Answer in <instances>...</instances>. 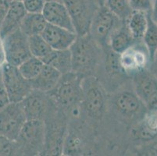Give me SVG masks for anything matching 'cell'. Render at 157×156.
Returning a JSON list of instances; mask_svg holds the SVG:
<instances>
[{"label":"cell","mask_w":157,"mask_h":156,"mask_svg":"<svg viewBox=\"0 0 157 156\" xmlns=\"http://www.w3.org/2000/svg\"><path fill=\"white\" fill-rule=\"evenodd\" d=\"M136 41L131 36L126 23L123 22L111 34L108 42V46L111 50L117 54H121L127 48Z\"/></svg>","instance_id":"d6986e66"},{"label":"cell","mask_w":157,"mask_h":156,"mask_svg":"<svg viewBox=\"0 0 157 156\" xmlns=\"http://www.w3.org/2000/svg\"><path fill=\"white\" fill-rule=\"evenodd\" d=\"M15 153H17V147L15 141L0 135V156L12 155Z\"/></svg>","instance_id":"83f0119b"},{"label":"cell","mask_w":157,"mask_h":156,"mask_svg":"<svg viewBox=\"0 0 157 156\" xmlns=\"http://www.w3.org/2000/svg\"><path fill=\"white\" fill-rule=\"evenodd\" d=\"M95 2L98 4V6H103L105 0H95Z\"/></svg>","instance_id":"8d00e7d4"},{"label":"cell","mask_w":157,"mask_h":156,"mask_svg":"<svg viewBox=\"0 0 157 156\" xmlns=\"http://www.w3.org/2000/svg\"><path fill=\"white\" fill-rule=\"evenodd\" d=\"M10 103V101L6 89L5 85H4L3 80H2V68H0V110L5 108Z\"/></svg>","instance_id":"4dcf8cb0"},{"label":"cell","mask_w":157,"mask_h":156,"mask_svg":"<svg viewBox=\"0 0 157 156\" xmlns=\"http://www.w3.org/2000/svg\"><path fill=\"white\" fill-rule=\"evenodd\" d=\"M24 6L27 13H42L45 6V0H24Z\"/></svg>","instance_id":"f1b7e54d"},{"label":"cell","mask_w":157,"mask_h":156,"mask_svg":"<svg viewBox=\"0 0 157 156\" xmlns=\"http://www.w3.org/2000/svg\"><path fill=\"white\" fill-rule=\"evenodd\" d=\"M123 22L105 6H100L92 18L88 34L98 46L105 47L111 34Z\"/></svg>","instance_id":"5b68a950"},{"label":"cell","mask_w":157,"mask_h":156,"mask_svg":"<svg viewBox=\"0 0 157 156\" xmlns=\"http://www.w3.org/2000/svg\"><path fill=\"white\" fill-rule=\"evenodd\" d=\"M27 117L21 102H10L0 110V135L16 141Z\"/></svg>","instance_id":"ba28073f"},{"label":"cell","mask_w":157,"mask_h":156,"mask_svg":"<svg viewBox=\"0 0 157 156\" xmlns=\"http://www.w3.org/2000/svg\"><path fill=\"white\" fill-rule=\"evenodd\" d=\"M6 63L19 67L22 63L31 56L28 45V37L18 29L3 38Z\"/></svg>","instance_id":"30bf717a"},{"label":"cell","mask_w":157,"mask_h":156,"mask_svg":"<svg viewBox=\"0 0 157 156\" xmlns=\"http://www.w3.org/2000/svg\"><path fill=\"white\" fill-rule=\"evenodd\" d=\"M51 98L47 93L32 89L21 101L27 120H44L50 113Z\"/></svg>","instance_id":"5bb4252c"},{"label":"cell","mask_w":157,"mask_h":156,"mask_svg":"<svg viewBox=\"0 0 157 156\" xmlns=\"http://www.w3.org/2000/svg\"><path fill=\"white\" fill-rule=\"evenodd\" d=\"M2 74L10 102H21L32 91L31 82L23 77L18 67L6 63L2 66Z\"/></svg>","instance_id":"52a82bcc"},{"label":"cell","mask_w":157,"mask_h":156,"mask_svg":"<svg viewBox=\"0 0 157 156\" xmlns=\"http://www.w3.org/2000/svg\"><path fill=\"white\" fill-rule=\"evenodd\" d=\"M135 134L138 138L145 141L152 139L157 135V108L145 112L135 130Z\"/></svg>","instance_id":"44dd1931"},{"label":"cell","mask_w":157,"mask_h":156,"mask_svg":"<svg viewBox=\"0 0 157 156\" xmlns=\"http://www.w3.org/2000/svg\"><path fill=\"white\" fill-rule=\"evenodd\" d=\"M13 1H19V2H23L24 0H13Z\"/></svg>","instance_id":"74e56055"},{"label":"cell","mask_w":157,"mask_h":156,"mask_svg":"<svg viewBox=\"0 0 157 156\" xmlns=\"http://www.w3.org/2000/svg\"><path fill=\"white\" fill-rule=\"evenodd\" d=\"M11 1L12 0H0V26L5 16L6 15Z\"/></svg>","instance_id":"1f68e13d"},{"label":"cell","mask_w":157,"mask_h":156,"mask_svg":"<svg viewBox=\"0 0 157 156\" xmlns=\"http://www.w3.org/2000/svg\"><path fill=\"white\" fill-rule=\"evenodd\" d=\"M63 3L69 12L78 36L88 34L92 18L100 6L95 0H63Z\"/></svg>","instance_id":"8992f818"},{"label":"cell","mask_w":157,"mask_h":156,"mask_svg":"<svg viewBox=\"0 0 157 156\" xmlns=\"http://www.w3.org/2000/svg\"><path fill=\"white\" fill-rule=\"evenodd\" d=\"M150 14L152 20L157 24V0H152V10Z\"/></svg>","instance_id":"836d02e7"},{"label":"cell","mask_w":157,"mask_h":156,"mask_svg":"<svg viewBox=\"0 0 157 156\" xmlns=\"http://www.w3.org/2000/svg\"><path fill=\"white\" fill-rule=\"evenodd\" d=\"M84 78L73 72L62 74L56 86L47 94L57 106L73 112L82 99Z\"/></svg>","instance_id":"7a4b0ae2"},{"label":"cell","mask_w":157,"mask_h":156,"mask_svg":"<svg viewBox=\"0 0 157 156\" xmlns=\"http://www.w3.org/2000/svg\"><path fill=\"white\" fill-rule=\"evenodd\" d=\"M45 124L44 120H27L15 141L17 153L39 154L45 145Z\"/></svg>","instance_id":"3957f363"},{"label":"cell","mask_w":157,"mask_h":156,"mask_svg":"<svg viewBox=\"0 0 157 156\" xmlns=\"http://www.w3.org/2000/svg\"><path fill=\"white\" fill-rule=\"evenodd\" d=\"M148 60L149 55L146 47L138 41L120 54V63L123 71L128 75L134 76L145 70Z\"/></svg>","instance_id":"7c38bea8"},{"label":"cell","mask_w":157,"mask_h":156,"mask_svg":"<svg viewBox=\"0 0 157 156\" xmlns=\"http://www.w3.org/2000/svg\"><path fill=\"white\" fill-rule=\"evenodd\" d=\"M26 13L27 11L22 2L12 0L0 26V37L3 39L7 35L19 29Z\"/></svg>","instance_id":"e0dca14e"},{"label":"cell","mask_w":157,"mask_h":156,"mask_svg":"<svg viewBox=\"0 0 157 156\" xmlns=\"http://www.w3.org/2000/svg\"><path fill=\"white\" fill-rule=\"evenodd\" d=\"M113 105L118 113L128 120L142 119L145 114L146 106L135 91L125 90L120 91L114 98Z\"/></svg>","instance_id":"4fadbf2b"},{"label":"cell","mask_w":157,"mask_h":156,"mask_svg":"<svg viewBox=\"0 0 157 156\" xmlns=\"http://www.w3.org/2000/svg\"><path fill=\"white\" fill-rule=\"evenodd\" d=\"M147 28L142 39L148 50L149 61L152 62L157 52V24L152 20L150 13H147Z\"/></svg>","instance_id":"cb8c5ba5"},{"label":"cell","mask_w":157,"mask_h":156,"mask_svg":"<svg viewBox=\"0 0 157 156\" xmlns=\"http://www.w3.org/2000/svg\"><path fill=\"white\" fill-rule=\"evenodd\" d=\"M42 36L52 49H69L76 41L78 34L65 28L47 24Z\"/></svg>","instance_id":"9a60e30c"},{"label":"cell","mask_w":157,"mask_h":156,"mask_svg":"<svg viewBox=\"0 0 157 156\" xmlns=\"http://www.w3.org/2000/svg\"><path fill=\"white\" fill-rule=\"evenodd\" d=\"M44 64L50 66L62 74H67L72 70L71 50L52 49L46 56L42 59Z\"/></svg>","instance_id":"ffe728a7"},{"label":"cell","mask_w":157,"mask_h":156,"mask_svg":"<svg viewBox=\"0 0 157 156\" xmlns=\"http://www.w3.org/2000/svg\"><path fill=\"white\" fill-rule=\"evenodd\" d=\"M125 23L134 39H142L148 24L146 13L133 11Z\"/></svg>","instance_id":"603a6c76"},{"label":"cell","mask_w":157,"mask_h":156,"mask_svg":"<svg viewBox=\"0 0 157 156\" xmlns=\"http://www.w3.org/2000/svg\"><path fill=\"white\" fill-rule=\"evenodd\" d=\"M47 21L42 13H27L21 22L20 29L28 37L42 34L47 25Z\"/></svg>","instance_id":"7402d4cb"},{"label":"cell","mask_w":157,"mask_h":156,"mask_svg":"<svg viewBox=\"0 0 157 156\" xmlns=\"http://www.w3.org/2000/svg\"><path fill=\"white\" fill-rule=\"evenodd\" d=\"M152 63H154V69H155V74H156L157 73V52L156 54H155V57H154L153 59V61H152Z\"/></svg>","instance_id":"e575fe53"},{"label":"cell","mask_w":157,"mask_h":156,"mask_svg":"<svg viewBox=\"0 0 157 156\" xmlns=\"http://www.w3.org/2000/svg\"><path fill=\"white\" fill-rule=\"evenodd\" d=\"M42 13L48 24L76 33L71 16L63 2H45Z\"/></svg>","instance_id":"2e32d148"},{"label":"cell","mask_w":157,"mask_h":156,"mask_svg":"<svg viewBox=\"0 0 157 156\" xmlns=\"http://www.w3.org/2000/svg\"><path fill=\"white\" fill-rule=\"evenodd\" d=\"M72 70L83 77H94L100 59V47L89 34L78 36L70 48Z\"/></svg>","instance_id":"6da1fadb"},{"label":"cell","mask_w":157,"mask_h":156,"mask_svg":"<svg viewBox=\"0 0 157 156\" xmlns=\"http://www.w3.org/2000/svg\"><path fill=\"white\" fill-rule=\"evenodd\" d=\"M134 90L146 108H157V78L152 73L143 70L133 76Z\"/></svg>","instance_id":"8fae6325"},{"label":"cell","mask_w":157,"mask_h":156,"mask_svg":"<svg viewBox=\"0 0 157 156\" xmlns=\"http://www.w3.org/2000/svg\"><path fill=\"white\" fill-rule=\"evenodd\" d=\"M44 63L42 59L36 57L31 56L18 67L23 77L28 81L34 80L42 70Z\"/></svg>","instance_id":"d4e9b609"},{"label":"cell","mask_w":157,"mask_h":156,"mask_svg":"<svg viewBox=\"0 0 157 156\" xmlns=\"http://www.w3.org/2000/svg\"><path fill=\"white\" fill-rule=\"evenodd\" d=\"M6 63V55L5 46L3 39L0 37V68H2L4 64Z\"/></svg>","instance_id":"d6a6232c"},{"label":"cell","mask_w":157,"mask_h":156,"mask_svg":"<svg viewBox=\"0 0 157 156\" xmlns=\"http://www.w3.org/2000/svg\"><path fill=\"white\" fill-rule=\"evenodd\" d=\"M45 139L42 153L48 155H58L63 153L65 142L66 127L59 116L48 115L45 120Z\"/></svg>","instance_id":"9c48e42d"},{"label":"cell","mask_w":157,"mask_h":156,"mask_svg":"<svg viewBox=\"0 0 157 156\" xmlns=\"http://www.w3.org/2000/svg\"><path fill=\"white\" fill-rule=\"evenodd\" d=\"M81 103L88 116L95 120L102 118L106 108V94L100 83L94 77L83 79Z\"/></svg>","instance_id":"277c9868"},{"label":"cell","mask_w":157,"mask_h":156,"mask_svg":"<svg viewBox=\"0 0 157 156\" xmlns=\"http://www.w3.org/2000/svg\"><path fill=\"white\" fill-rule=\"evenodd\" d=\"M130 6L133 11H140L144 13H151L152 0H128Z\"/></svg>","instance_id":"f546056e"},{"label":"cell","mask_w":157,"mask_h":156,"mask_svg":"<svg viewBox=\"0 0 157 156\" xmlns=\"http://www.w3.org/2000/svg\"><path fill=\"white\" fill-rule=\"evenodd\" d=\"M28 45L32 56L42 59L52 49L42 34H36L28 37Z\"/></svg>","instance_id":"484cf974"},{"label":"cell","mask_w":157,"mask_h":156,"mask_svg":"<svg viewBox=\"0 0 157 156\" xmlns=\"http://www.w3.org/2000/svg\"><path fill=\"white\" fill-rule=\"evenodd\" d=\"M62 74L55 68L44 64L39 74L30 82L32 89L48 93L56 86Z\"/></svg>","instance_id":"ac0fdd59"},{"label":"cell","mask_w":157,"mask_h":156,"mask_svg":"<svg viewBox=\"0 0 157 156\" xmlns=\"http://www.w3.org/2000/svg\"><path fill=\"white\" fill-rule=\"evenodd\" d=\"M45 2H63V0H45Z\"/></svg>","instance_id":"d590c367"},{"label":"cell","mask_w":157,"mask_h":156,"mask_svg":"<svg viewBox=\"0 0 157 156\" xmlns=\"http://www.w3.org/2000/svg\"><path fill=\"white\" fill-rule=\"evenodd\" d=\"M104 6L124 22L133 12L128 0H105Z\"/></svg>","instance_id":"4316f807"}]
</instances>
